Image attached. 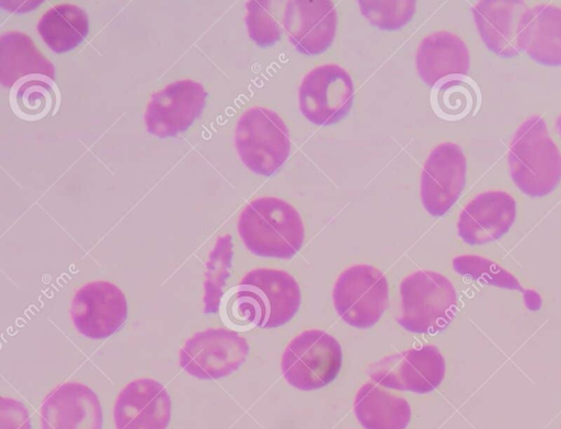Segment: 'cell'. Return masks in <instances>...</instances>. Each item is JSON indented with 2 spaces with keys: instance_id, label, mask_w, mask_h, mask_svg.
I'll return each instance as SVG.
<instances>
[{
  "instance_id": "8fae6325",
  "label": "cell",
  "mask_w": 561,
  "mask_h": 429,
  "mask_svg": "<svg viewBox=\"0 0 561 429\" xmlns=\"http://www.w3.org/2000/svg\"><path fill=\"white\" fill-rule=\"evenodd\" d=\"M70 315L80 334L102 339L113 335L125 323L127 301L116 285L104 280L91 281L76 291Z\"/></svg>"
},
{
  "instance_id": "52a82bcc",
  "label": "cell",
  "mask_w": 561,
  "mask_h": 429,
  "mask_svg": "<svg viewBox=\"0 0 561 429\" xmlns=\"http://www.w3.org/2000/svg\"><path fill=\"white\" fill-rule=\"evenodd\" d=\"M247 340L236 331L208 328L186 340L180 350V364L199 380H217L237 371L248 358Z\"/></svg>"
},
{
  "instance_id": "d4e9b609",
  "label": "cell",
  "mask_w": 561,
  "mask_h": 429,
  "mask_svg": "<svg viewBox=\"0 0 561 429\" xmlns=\"http://www.w3.org/2000/svg\"><path fill=\"white\" fill-rule=\"evenodd\" d=\"M453 267L463 277L522 292L525 305L530 311H538L542 305L541 298L536 291L525 290L513 275L485 257L460 255L453 259Z\"/></svg>"
},
{
  "instance_id": "2e32d148",
  "label": "cell",
  "mask_w": 561,
  "mask_h": 429,
  "mask_svg": "<svg viewBox=\"0 0 561 429\" xmlns=\"http://www.w3.org/2000/svg\"><path fill=\"white\" fill-rule=\"evenodd\" d=\"M516 218V201L506 192L490 190L476 196L459 215L457 230L470 245L499 240L508 232Z\"/></svg>"
},
{
  "instance_id": "83f0119b",
  "label": "cell",
  "mask_w": 561,
  "mask_h": 429,
  "mask_svg": "<svg viewBox=\"0 0 561 429\" xmlns=\"http://www.w3.org/2000/svg\"><path fill=\"white\" fill-rule=\"evenodd\" d=\"M222 322L236 331L261 327L262 313L256 300L240 283L230 288L219 308Z\"/></svg>"
},
{
  "instance_id": "ac0fdd59",
  "label": "cell",
  "mask_w": 561,
  "mask_h": 429,
  "mask_svg": "<svg viewBox=\"0 0 561 429\" xmlns=\"http://www.w3.org/2000/svg\"><path fill=\"white\" fill-rule=\"evenodd\" d=\"M517 44L534 61L561 66V8L537 4L524 10L517 25Z\"/></svg>"
},
{
  "instance_id": "9c48e42d",
  "label": "cell",
  "mask_w": 561,
  "mask_h": 429,
  "mask_svg": "<svg viewBox=\"0 0 561 429\" xmlns=\"http://www.w3.org/2000/svg\"><path fill=\"white\" fill-rule=\"evenodd\" d=\"M445 371L438 348L424 345L379 360L369 369V376L388 389L426 394L439 386Z\"/></svg>"
},
{
  "instance_id": "4dcf8cb0",
  "label": "cell",
  "mask_w": 561,
  "mask_h": 429,
  "mask_svg": "<svg viewBox=\"0 0 561 429\" xmlns=\"http://www.w3.org/2000/svg\"><path fill=\"white\" fill-rule=\"evenodd\" d=\"M0 429H31L30 413L20 401L0 398Z\"/></svg>"
},
{
  "instance_id": "7a4b0ae2",
  "label": "cell",
  "mask_w": 561,
  "mask_h": 429,
  "mask_svg": "<svg viewBox=\"0 0 561 429\" xmlns=\"http://www.w3.org/2000/svg\"><path fill=\"white\" fill-rule=\"evenodd\" d=\"M508 166L516 187L527 196L543 197L561 181V153L538 115L515 131L508 150Z\"/></svg>"
},
{
  "instance_id": "d6986e66",
  "label": "cell",
  "mask_w": 561,
  "mask_h": 429,
  "mask_svg": "<svg viewBox=\"0 0 561 429\" xmlns=\"http://www.w3.org/2000/svg\"><path fill=\"white\" fill-rule=\"evenodd\" d=\"M469 68V49L454 33L435 32L419 45L416 69L423 82L432 88L448 79L467 76Z\"/></svg>"
},
{
  "instance_id": "484cf974",
  "label": "cell",
  "mask_w": 561,
  "mask_h": 429,
  "mask_svg": "<svg viewBox=\"0 0 561 429\" xmlns=\"http://www.w3.org/2000/svg\"><path fill=\"white\" fill-rule=\"evenodd\" d=\"M433 89V108L447 120L466 117L481 101L479 86L468 76L448 79Z\"/></svg>"
},
{
  "instance_id": "ba28073f",
  "label": "cell",
  "mask_w": 561,
  "mask_h": 429,
  "mask_svg": "<svg viewBox=\"0 0 561 429\" xmlns=\"http://www.w3.org/2000/svg\"><path fill=\"white\" fill-rule=\"evenodd\" d=\"M299 108L311 123L325 126L344 118L353 104L354 84L336 63L314 67L299 86Z\"/></svg>"
},
{
  "instance_id": "f1b7e54d",
  "label": "cell",
  "mask_w": 561,
  "mask_h": 429,
  "mask_svg": "<svg viewBox=\"0 0 561 429\" xmlns=\"http://www.w3.org/2000/svg\"><path fill=\"white\" fill-rule=\"evenodd\" d=\"M366 19L380 30L393 31L405 25L413 16L415 1H359Z\"/></svg>"
},
{
  "instance_id": "f546056e",
  "label": "cell",
  "mask_w": 561,
  "mask_h": 429,
  "mask_svg": "<svg viewBox=\"0 0 561 429\" xmlns=\"http://www.w3.org/2000/svg\"><path fill=\"white\" fill-rule=\"evenodd\" d=\"M273 4L271 1L245 3V24L249 36L261 47L272 46L280 37V26L272 14Z\"/></svg>"
},
{
  "instance_id": "cb8c5ba5",
  "label": "cell",
  "mask_w": 561,
  "mask_h": 429,
  "mask_svg": "<svg viewBox=\"0 0 561 429\" xmlns=\"http://www.w3.org/2000/svg\"><path fill=\"white\" fill-rule=\"evenodd\" d=\"M9 103L18 117L34 121L58 109L60 92L54 79L39 74L30 76L10 89Z\"/></svg>"
},
{
  "instance_id": "4fadbf2b",
  "label": "cell",
  "mask_w": 561,
  "mask_h": 429,
  "mask_svg": "<svg viewBox=\"0 0 561 429\" xmlns=\"http://www.w3.org/2000/svg\"><path fill=\"white\" fill-rule=\"evenodd\" d=\"M170 420V395L165 387L153 379L131 381L116 398V429H167Z\"/></svg>"
},
{
  "instance_id": "5bb4252c",
  "label": "cell",
  "mask_w": 561,
  "mask_h": 429,
  "mask_svg": "<svg viewBox=\"0 0 561 429\" xmlns=\"http://www.w3.org/2000/svg\"><path fill=\"white\" fill-rule=\"evenodd\" d=\"M240 285L252 294L260 306V328H277L285 325L300 308L299 285L287 271L256 268L249 271Z\"/></svg>"
},
{
  "instance_id": "e0dca14e",
  "label": "cell",
  "mask_w": 561,
  "mask_h": 429,
  "mask_svg": "<svg viewBox=\"0 0 561 429\" xmlns=\"http://www.w3.org/2000/svg\"><path fill=\"white\" fill-rule=\"evenodd\" d=\"M337 24L331 1H288L284 27L293 46L304 55H320L333 43Z\"/></svg>"
},
{
  "instance_id": "7c38bea8",
  "label": "cell",
  "mask_w": 561,
  "mask_h": 429,
  "mask_svg": "<svg viewBox=\"0 0 561 429\" xmlns=\"http://www.w3.org/2000/svg\"><path fill=\"white\" fill-rule=\"evenodd\" d=\"M467 175V160L461 148L453 142L435 147L421 174V200L434 217L445 215L460 197Z\"/></svg>"
},
{
  "instance_id": "4316f807",
  "label": "cell",
  "mask_w": 561,
  "mask_h": 429,
  "mask_svg": "<svg viewBox=\"0 0 561 429\" xmlns=\"http://www.w3.org/2000/svg\"><path fill=\"white\" fill-rule=\"evenodd\" d=\"M233 246L229 234L218 237L206 263L204 281V313H217L225 295L224 288L230 275Z\"/></svg>"
},
{
  "instance_id": "9a60e30c",
  "label": "cell",
  "mask_w": 561,
  "mask_h": 429,
  "mask_svg": "<svg viewBox=\"0 0 561 429\" xmlns=\"http://www.w3.org/2000/svg\"><path fill=\"white\" fill-rule=\"evenodd\" d=\"M41 425L42 429H102L100 399L83 383H62L42 403Z\"/></svg>"
},
{
  "instance_id": "6da1fadb",
  "label": "cell",
  "mask_w": 561,
  "mask_h": 429,
  "mask_svg": "<svg viewBox=\"0 0 561 429\" xmlns=\"http://www.w3.org/2000/svg\"><path fill=\"white\" fill-rule=\"evenodd\" d=\"M238 232L252 254L265 258L289 259L305 241L300 215L290 204L276 197L249 202L239 216Z\"/></svg>"
},
{
  "instance_id": "8992f818",
  "label": "cell",
  "mask_w": 561,
  "mask_h": 429,
  "mask_svg": "<svg viewBox=\"0 0 561 429\" xmlns=\"http://www.w3.org/2000/svg\"><path fill=\"white\" fill-rule=\"evenodd\" d=\"M332 299L343 322L366 329L377 324L388 308V280L371 265H353L335 281Z\"/></svg>"
},
{
  "instance_id": "7402d4cb",
  "label": "cell",
  "mask_w": 561,
  "mask_h": 429,
  "mask_svg": "<svg viewBox=\"0 0 561 429\" xmlns=\"http://www.w3.org/2000/svg\"><path fill=\"white\" fill-rule=\"evenodd\" d=\"M354 414L364 429H407L411 407L400 395L366 383L354 398Z\"/></svg>"
},
{
  "instance_id": "1f68e13d",
  "label": "cell",
  "mask_w": 561,
  "mask_h": 429,
  "mask_svg": "<svg viewBox=\"0 0 561 429\" xmlns=\"http://www.w3.org/2000/svg\"><path fill=\"white\" fill-rule=\"evenodd\" d=\"M556 127H557L559 136L561 137V114L557 118Z\"/></svg>"
},
{
  "instance_id": "44dd1931",
  "label": "cell",
  "mask_w": 561,
  "mask_h": 429,
  "mask_svg": "<svg viewBox=\"0 0 561 429\" xmlns=\"http://www.w3.org/2000/svg\"><path fill=\"white\" fill-rule=\"evenodd\" d=\"M55 79L54 65L42 54L25 33L10 31L0 36V83L12 88L30 76Z\"/></svg>"
},
{
  "instance_id": "5b68a950",
  "label": "cell",
  "mask_w": 561,
  "mask_h": 429,
  "mask_svg": "<svg viewBox=\"0 0 561 429\" xmlns=\"http://www.w3.org/2000/svg\"><path fill=\"white\" fill-rule=\"evenodd\" d=\"M285 381L300 391H314L333 382L342 367V348L329 333L308 329L297 335L282 356Z\"/></svg>"
},
{
  "instance_id": "3957f363",
  "label": "cell",
  "mask_w": 561,
  "mask_h": 429,
  "mask_svg": "<svg viewBox=\"0 0 561 429\" xmlns=\"http://www.w3.org/2000/svg\"><path fill=\"white\" fill-rule=\"evenodd\" d=\"M401 314L398 323L415 334L444 331L457 312V293L444 275L417 270L400 283Z\"/></svg>"
},
{
  "instance_id": "ffe728a7",
  "label": "cell",
  "mask_w": 561,
  "mask_h": 429,
  "mask_svg": "<svg viewBox=\"0 0 561 429\" xmlns=\"http://www.w3.org/2000/svg\"><path fill=\"white\" fill-rule=\"evenodd\" d=\"M522 1H480L472 8L473 20L485 46L501 57H514L517 44V13Z\"/></svg>"
},
{
  "instance_id": "30bf717a",
  "label": "cell",
  "mask_w": 561,
  "mask_h": 429,
  "mask_svg": "<svg viewBox=\"0 0 561 429\" xmlns=\"http://www.w3.org/2000/svg\"><path fill=\"white\" fill-rule=\"evenodd\" d=\"M207 92L197 81L178 80L153 93L145 113L147 131L159 138L186 131L203 113Z\"/></svg>"
},
{
  "instance_id": "603a6c76",
  "label": "cell",
  "mask_w": 561,
  "mask_h": 429,
  "mask_svg": "<svg viewBox=\"0 0 561 429\" xmlns=\"http://www.w3.org/2000/svg\"><path fill=\"white\" fill-rule=\"evenodd\" d=\"M37 30L53 51L66 53L81 44L88 35L89 16L76 4H56L42 15Z\"/></svg>"
},
{
  "instance_id": "277c9868",
  "label": "cell",
  "mask_w": 561,
  "mask_h": 429,
  "mask_svg": "<svg viewBox=\"0 0 561 429\" xmlns=\"http://www.w3.org/2000/svg\"><path fill=\"white\" fill-rule=\"evenodd\" d=\"M234 146L242 163L250 171L270 176L289 155L288 128L275 112L254 106L247 109L238 119Z\"/></svg>"
}]
</instances>
